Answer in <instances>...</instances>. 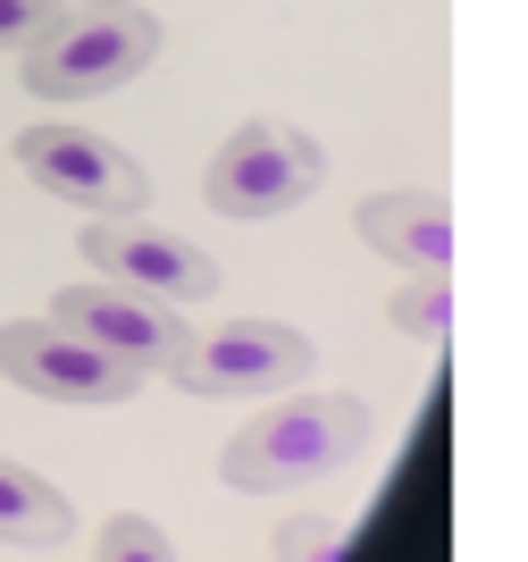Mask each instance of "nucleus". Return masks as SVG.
Listing matches in <instances>:
<instances>
[{"instance_id": "nucleus-10", "label": "nucleus", "mask_w": 528, "mask_h": 562, "mask_svg": "<svg viewBox=\"0 0 528 562\" xmlns=\"http://www.w3.org/2000/svg\"><path fill=\"white\" fill-rule=\"evenodd\" d=\"M76 538V504L59 487H50L43 470H18L0 462V546H34V554H50V546Z\"/></svg>"}, {"instance_id": "nucleus-2", "label": "nucleus", "mask_w": 528, "mask_h": 562, "mask_svg": "<svg viewBox=\"0 0 528 562\" xmlns=\"http://www.w3.org/2000/svg\"><path fill=\"white\" fill-rule=\"evenodd\" d=\"M160 59V18L117 0V9H59V18L25 43V93L34 101H101L135 85Z\"/></svg>"}, {"instance_id": "nucleus-1", "label": "nucleus", "mask_w": 528, "mask_h": 562, "mask_svg": "<svg viewBox=\"0 0 528 562\" xmlns=\"http://www.w3.org/2000/svg\"><path fill=\"white\" fill-rule=\"evenodd\" d=\"M378 446V403L369 395H294L244 420L218 453V487L235 495H277L294 479H336Z\"/></svg>"}, {"instance_id": "nucleus-13", "label": "nucleus", "mask_w": 528, "mask_h": 562, "mask_svg": "<svg viewBox=\"0 0 528 562\" xmlns=\"http://www.w3.org/2000/svg\"><path fill=\"white\" fill-rule=\"evenodd\" d=\"M336 554H345V538H336V520H319V513H302V520L277 529V562H336Z\"/></svg>"}, {"instance_id": "nucleus-14", "label": "nucleus", "mask_w": 528, "mask_h": 562, "mask_svg": "<svg viewBox=\"0 0 528 562\" xmlns=\"http://www.w3.org/2000/svg\"><path fill=\"white\" fill-rule=\"evenodd\" d=\"M50 18H59V0H0V50H25Z\"/></svg>"}, {"instance_id": "nucleus-3", "label": "nucleus", "mask_w": 528, "mask_h": 562, "mask_svg": "<svg viewBox=\"0 0 528 562\" xmlns=\"http://www.w3.org/2000/svg\"><path fill=\"white\" fill-rule=\"evenodd\" d=\"M327 177V151L285 117H244L202 168V211L252 227V218H285L294 202H311Z\"/></svg>"}, {"instance_id": "nucleus-9", "label": "nucleus", "mask_w": 528, "mask_h": 562, "mask_svg": "<svg viewBox=\"0 0 528 562\" xmlns=\"http://www.w3.org/2000/svg\"><path fill=\"white\" fill-rule=\"evenodd\" d=\"M361 244L394 269H453V211H445V193H378L361 202Z\"/></svg>"}, {"instance_id": "nucleus-4", "label": "nucleus", "mask_w": 528, "mask_h": 562, "mask_svg": "<svg viewBox=\"0 0 528 562\" xmlns=\"http://www.w3.org/2000/svg\"><path fill=\"white\" fill-rule=\"evenodd\" d=\"M311 361H319V345L302 328H285V319H227L210 336H184L168 378L202 403H244V395H285Z\"/></svg>"}, {"instance_id": "nucleus-6", "label": "nucleus", "mask_w": 528, "mask_h": 562, "mask_svg": "<svg viewBox=\"0 0 528 562\" xmlns=\"http://www.w3.org/2000/svg\"><path fill=\"white\" fill-rule=\"evenodd\" d=\"M85 269H101L110 285L126 294H151V303H210L218 294V260L193 244V235H168V227H143V218H92L76 235Z\"/></svg>"}, {"instance_id": "nucleus-8", "label": "nucleus", "mask_w": 528, "mask_h": 562, "mask_svg": "<svg viewBox=\"0 0 528 562\" xmlns=\"http://www.w3.org/2000/svg\"><path fill=\"white\" fill-rule=\"evenodd\" d=\"M50 328L85 336L92 352H110V361H126V370L143 378H168V361L184 352V319L177 303H151V294H126V285L92 278V285H59L50 294Z\"/></svg>"}, {"instance_id": "nucleus-11", "label": "nucleus", "mask_w": 528, "mask_h": 562, "mask_svg": "<svg viewBox=\"0 0 528 562\" xmlns=\"http://www.w3.org/2000/svg\"><path fill=\"white\" fill-rule=\"evenodd\" d=\"M386 319L403 336H419V345H445V336H453V278H445V269H419L412 285H394Z\"/></svg>"}, {"instance_id": "nucleus-5", "label": "nucleus", "mask_w": 528, "mask_h": 562, "mask_svg": "<svg viewBox=\"0 0 528 562\" xmlns=\"http://www.w3.org/2000/svg\"><path fill=\"white\" fill-rule=\"evenodd\" d=\"M18 168L43 193H59V202H76V211H92V218H135L143 202H151V177H143L135 151H117V143L85 135V126H25Z\"/></svg>"}, {"instance_id": "nucleus-7", "label": "nucleus", "mask_w": 528, "mask_h": 562, "mask_svg": "<svg viewBox=\"0 0 528 562\" xmlns=\"http://www.w3.org/2000/svg\"><path fill=\"white\" fill-rule=\"evenodd\" d=\"M0 378H18L25 395H43V403H85V412L143 395V370L92 352L85 336L50 328V319H0Z\"/></svg>"}, {"instance_id": "nucleus-15", "label": "nucleus", "mask_w": 528, "mask_h": 562, "mask_svg": "<svg viewBox=\"0 0 528 562\" xmlns=\"http://www.w3.org/2000/svg\"><path fill=\"white\" fill-rule=\"evenodd\" d=\"M85 9H117V0H85Z\"/></svg>"}, {"instance_id": "nucleus-12", "label": "nucleus", "mask_w": 528, "mask_h": 562, "mask_svg": "<svg viewBox=\"0 0 528 562\" xmlns=\"http://www.w3.org/2000/svg\"><path fill=\"white\" fill-rule=\"evenodd\" d=\"M92 562H184V554L151 513H110L101 538H92Z\"/></svg>"}]
</instances>
